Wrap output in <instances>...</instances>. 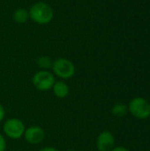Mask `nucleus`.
<instances>
[{
	"instance_id": "1",
	"label": "nucleus",
	"mask_w": 150,
	"mask_h": 151,
	"mask_svg": "<svg viewBox=\"0 0 150 151\" xmlns=\"http://www.w3.org/2000/svg\"><path fill=\"white\" fill-rule=\"evenodd\" d=\"M29 18L38 25H47L54 17L52 7L45 2H36L32 4L29 11Z\"/></svg>"
},
{
	"instance_id": "13",
	"label": "nucleus",
	"mask_w": 150,
	"mask_h": 151,
	"mask_svg": "<svg viewBox=\"0 0 150 151\" xmlns=\"http://www.w3.org/2000/svg\"><path fill=\"white\" fill-rule=\"evenodd\" d=\"M4 114H5V112H4V107L0 104V122L3 120V119L4 118Z\"/></svg>"
},
{
	"instance_id": "3",
	"label": "nucleus",
	"mask_w": 150,
	"mask_h": 151,
	"mask_svg": "<svg viewBox=\"0 0 150 151\" xmlns=\"http://www.w3.org/2000/svg\"><path fill=\"white\" fill-rule=\"evenodd\" d=\"M52 71L56 75L62 79H69L75 73V66L72 61L66 58H57L52 62Z\"/></svg>"
},
{
	"instance_id": "5",
	"label": "nucleus",
	"mask_w": 150,
	"mask_h": 151,
	"mask_svg": "<svg viewBox=\"0 0 150 151\" xmlns=\"http://www.w3.org/2000/svg\"><path fill=\"white\" fill-rule=\"evenodd\" d=\"M4 131L11 139H19L25 133V126L23 122L18 119H11L4 124Z\"/></svg>"
},
{
	"instance_id": "15",
	"label": "nucleus",
	"mask_w": 150,
	"mask_h": 151,
	"mask_svg": "<svg viewBox=\"0 0 150 151\" xmlns=\"http://www.w3.org/2000/svg\"><path fill=\"white\" fill-rule=\"evenodd\" d=\"M40 151H58L57 150L54 149V148H50V147H47V148H43Z\"/></svg>"
},
{
	"instance_id": "9",
	"label": "nucleus",
	"mask_w": 150,
	"mask_h": 151,
	"mask_svg": "<svg viewBox=\"0 0 150 151\" xmlns=\"http://www.w3.org/2000/svg\"><path fill=\"white\" fill-rule=\"evenodd\" d=\"M12 18L15 22L23 24L26 23L29 19V12L25 8H18L14 11Z\"/></svg>"
},
{
	"instance_id": "6",
	"label": "nucleus",
	"mask_w": 150,
	"mask_h": 151,
	"mask_svg": "<svg viewBox=\"0 0 150 151\" xmlns=\"http://www.w3.org/2000/svg\"><path fill=\"white\" fill-rule=\"evenodd\" d=\"M114 142L113 134L109 131H103L96 140V147L99 151H111L114 146Z\"/></svg>"
},
{
	"instance_id": "8",
	"label": "nucleus",
	"mask_w": 150,
	"mask_h": 151,
	"mask_svg": "<svg viewBox=\"0 0 150 151\" xmlns=\"http://www.w3.org/2000/svg\"><path fill=\"white\" fill-rule=\"evenodd\" d=\"M52 88H53L54 95L59 98H64L67 96V95L69 94V87L67 86L66 83L63 81L55 82Z\"/></svg>"
},
{
	"instance_id": "11",
	"label": "nucleus",
	"mask_w": 150,
	"mask_h": 151,
	"mask_svg": "<svg viewBox=\"0 0 150 151\" xmlns=\"http://www.w3.org/2000/svg\"><path fill=\"white\" fill-rule=\"evenodd\" d=\"M36 64H37V65L40 68L44 70V69H49V68L51 67L52 61H51L50 57H48V56H42V57L37 58Z\"/></svg>"
},
{
	"instance_id": "7",
	"label": "nucleus",
	"mask_w": 150,
	"mask_h": 151,
	"mask_svg": "<svg viewBox=\"0 0 150 151\" xmlns=\"http://www.w3.org/2000/svg\"><path fill=\"white\" fill-rule=\"evenodd\" d=\"M26 141L30 144H38L44 139V131L39 127H31L25 130Z\"/></svg>"
},
{
	"instance_id": "12",
	"label": "nucleus",
	"mask_w": 150,
	"mask_h": 151,
	"mask_svg": "<svg viewBox=\"0 0 150 151\" xmlns=\"http://www.w3.org/2000/svg\"><path fill=\"white\" fill-rule=\"evenodd\" d=\"M6 148V142L3 135L0 134V151H4Z\"/></svg>"
},
{
	"instance_id": "10",
	"label": "nucleus",
	"mask_w": 150,
	"mask_h": 151,
	"mask_svg": "<svg viewBox=\"0 0 150 151\" xmlns=\"http://www.w3.org/2000/svg\"><path fill=\"white\" fill-rule=\"evenodd\" d=\"M127 111H128V107L124 104H115L113 107H112V110H111V112L112 114L115 116V117H118V118H122V117H125L127 113Z\"/></svg>"
},
{
	"instance_id": "2",
	"label": "nucleus",
	"mask_w": 150,
	"mask_h": 151,
	"mask_svg": "<svg viewBox=\"0 0 150 151\" xmlns=\"http://www.w3.org/2000/svg\"><path fill=\"white\" fill-rule=\"evenodd\" d=\"M128 110L133 117L139 119L150 117V103L143 97H135L131 100Z\"/></svg>"
},
{
	"instance_id": "4",
	"label": "nucleus",
	"mask_w": 150,
	"mask_h": 151,
	"mask_svg": "<svg viewBox=\"0 0 150 151\" xmlns=\"http://www.w3.org/2000/svg\"><path fill=\"white\" fill-rule=\"evenodd\" d=\"M32 81L34 86L37 89L42 91H47L53 87L55 83V79L50 73L42 70L34 75Z\"/></svg>"
},
{
	"instance_id": "16",
	"label": "nucleus",
	"mask_w": 150,
	"mask_h": 151,
	"mask_svg": "<svg viewBox=\"0 0 150 151\" xmlns=\"http://www.w3.org/2000/svg\"><path fill=\"white\" fill-rule=\"evenodd\" d=\"M67 151H75V150H67Z\"/></svg>"
},
{
	"instance_id": "14",
	"label": "nucleus",
	"mask_w": 150,
	"mask_h": 151,
	"mask_svg": "<svg viewBox=\"0 0 150 151\" xmlns=\"http://www.w3.org/2000/svg\"><path fill=\"white\" fill-rule=\"evenodd\" d=\"M111 151H129L127 149H126L125 147H117L115 149H112Z\"/></svg>"
}]
</instances>
